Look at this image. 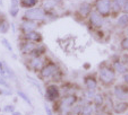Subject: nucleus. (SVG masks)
<instances>
[{
  "mask_svg": "<svg viewBox=\"0 0 128 115\" xmlns=\"http://www.w3.org/2000/svg\"><path fill=\"white\" fill-rule=\"evenodd\" d=\"M98 79L101 86H103L104 88H109L116 85L117 80V72L114 71V67L111 65L110 61L106 60L102 61L99 64L98 68Z\"/></svg>",
  "mask_w": 128,
  "mask_h": 115,
  "instance_id": "f257e3e1",
  "label": "nucleus"
},
{
  "mask_svg": "<svg viewBox=\"0 0 128 115\" xmlns=\"http://www.w3.org/2000/svg\"><path fill=\"white\" fill-rule=\"evenodd\" d=\"M61 69V65L58 62L51 59V58L46 57V61L44 63L43 68L41 69V71L38 73V78L42 81H46V80H51L52 77Z\"/></svg>",
  "mask_w": 128,
  "mask_h": 115,
  "instance_id": "f03ea898",
  "label": "nucleus"
},
{
  "mask_svg": "<svg viewBox=\"0 0 128 115\" xmlns=\"http://www.w3.org/2000/svg\"><path fill=\"white\" fill-rule=\"evenodd\" d=\"M22 19H28V20L40 22V23H44V24L49 22L46 11H44V9L41 6L24 10V12L22 15Z\"/></svg>",
  "mask_w": 128,
  "mask_h": 115,
  "instance_id": "7ed1b4c3",
  "label": "nucleus"
},
{
  "mask_svg": "<svg viewBox=\"0 0 128 115\" xmlns=\"http://www.w3.org/2000/svg\"><path fill=\"white\" fill-rule=\"evenodd\" d=\"M86 22H87V28L91 32H95L103 28L104 24H106V18L103 16H101L95 9H93V11L91 12V15H90L88 19Z\"/></svg>",
  "mask_w": 128,
  "mask_h": 115,
  "instance_id": "20e7f679",
  "label": "nucleus"
},
{
  "mask_svg": "<svg viewBox=\"0 0 128 115\" xmlns=\"http://www.w3.org/2000/svg\"><path fill=\"white\" fill-rule=\"evenodd\" d=\"M48 57V55H46ZM46 57H43V58H35V57H26L24 61V64L25 67L27 68V70H30L31 72L33 73L38 74L41 69L43 68L44 63L46 61Z\"/></svg>",
  "mask_w": 128,
  "mask_h": 115,
  "instance_id": "39448f33",
  "label": "nucleus"
},
{
  "mask_svg": "<svg viewBox=\"0 0 128 115\" xmlns=\"http://www.w3.org/2000/svg\"><path fill=\"white\" fill-rule=\"evenodd\" d=\"M111 5L112 0H94L93 7L104 18L111 17Z\"/></svg>",
  "mask_w": 128,
  "mask_h": 115,
  "instance_id": "423d86ee",
  "label": "nucleus"
},
{
  "mask_svg": "<svg viewBox=\"0 0 128 115\" xmlns=\"http://www.w3.org/2000/svg\"><path fill=\"white\" fill-rule=\"evenodd\" d=\"M44 23L34 22V20H28V19H22L18 26L20 34H25L32 31H39L41 27H43Z\"/></svg>",
  "mask_w": 128,
  "mask_h": 115,
  "instance_id": "0eeeda50",
  "label": "nucleus"
},
{
  "mask_svg": "<svg viewBox=\"0 0 128 115\" xmlns=\"http://www.w3.org/2000/svg\"><path fill=\"white\" fill-rule=\"evenodd\" d=\"M111 65L114 67V71L117 72V74H122L127 73L128 72V67L126 65V63L122 61V58H121V54H114L111 55V58L109 59Z\"/></svg>",
  "mask_w": 128,
  "mask_h": 115,
  "instance_id": "6e6552de",
  "label": "nucleus"
},
{
  "mask_svg": "<svg viewBox=\"0 0 128 115\" xmlns=\"http://www.w3.org/2000/svg\"><path fill=\"white\" fill-rule=\"evenodd\" d=\"M93 9H94V7H93L92 2H88V1L80 2L77 10H76V16H78V20H82V22L87 20Z\"/></svg>",
  "mask_w": 128,
  "mask_h": 115,
  "instance_id": "1a4fd4ad",
  "label": "nucleus"
},
{
  "mask_svg": "<svg viewBox=\"0 0 128 115\" xmlns=\"http://www.w3.org/2000/svg\"><path fill=\"white\" fill-rule=\"evenodd\" d=\"M44 96L46 98L48 99L49 102H52V103H56L58 99H60L61 97V93H60V88H59L58 85L53 84H49L48 86L46 87V93H44Z\"/></svg>",
  "mask_w": 128,
  "mask_h": 115,
  "instance_id": "9d476101",
  "label": "nucleus"
},
{
  "mask_svg": "<svg viewBox=\"0 0 128 115\" xmlns=\"http://www.w3.org/2000/svg\"><path fill=\"white\" fill-rule=\"evenodd\" d=\"M20 41H31L36 44H42L44 37L40 31H32L25 34H20Z\"/></svg>",
  "mask_w": 128,
  "mask_h": 115,
  "instance_id": "9b49d317",
  "label": "nucleus"
},
{
  "mask_svg": "<svg viewBox=\"0 0 128 115\" xmlns=\"http://www.w3.org/2000/svg\"><path fill=\"white\" fill-rule=\"evenodd\" d=\"M83 84L88 90H96L100 82L98 79V73H87L83 78Z\"/></svg>",
  "mask_w": 128,
  "mask_h": 115,
  "instance_id": "f8f14e48",
  "label": "nucleus"
},
{
  "mask_svg": "<svg viewBox=\"0 0 128 115\" xmlns=\"http://www.w3.org/2000/svg\"><path fill=\"white\" fill-rule=\"evenodd\" d=\"M38 46V44L31 41H20L18 43V48H20V52L22 53V55H24L25 58L30 57L32 54L35 48Z\"/></svg>",
  "mask_w": 128,
  "mask_h": 115,
  "instance_id": "ddd939ff",
  "label": "nucleus"
},
{
  "mask_svg": "<svg viewBox=\"0 0 128 115\" xmlns=\"http://www.w3.org/2000/svg\"><path fill=\"white\" fill-rule=\"evenodd\" d=\"M77 99H78V97L75 94H67V95H65L61 98L60 103H59L61 110H68V108L75 106L77 104Z\"/></svg>",
  "mask_w": 128,
  "mask_h": 115,
  "instance_id": "4468645a",
  "label": "nucleus"
},
{
  "mask_svg": "<svg viewBox=\"0 0 128 115\" xmlns=\"http://www.w3.org/2000/svg\"><path fill=\"white\" fill-rule=\"evenodd\" d=\"M114 96L118 101H127L128 93H127V85L125 84H116L114 86Z\"/></svg>",
  "mask_w": 128,
  "mask_h": 115,
  "instance_id": "2eb2a0df",
  "label": "nucleus"
},
{
  "mask_svg": "<svg viewBox=\"0 0 128 115\" xmlns=\"http://www.w3.org/2000/svg\"><path fill=\"white\" fill-rule=\"evenodd\" d=\"M20 0H10V6H9V16L12 18H16L20 15Z\"/></svg>",
  "mask_w": 128,
  "mask_h": 115,
  "instance_id": "dca6fc26",
  "label": "nucleus"
},
{
  "mask_svg": "<svg viewBox=\"0 0 128 115\" xmlns=\"http://www.w3.org/2000/svg\"><path fill=\"white\" fill-rule=\"evenodd\" d=\"M112 108L116 114H124L128 112V101H118L114 104Z\"/></svg>",
  "mask_w": 128,
  "mask_h": 115,
  "instance_id": "f3484780",
  "label": "nucleus"
},
{
  "mask_svg": "<svg viewBox=\"0 0 128 115\" xmlns=\"http://www.w3.org/2000/svg\"><path fill=\"white\" fill-rule=\"evenodd\" d=\"M48 54V46L42 44H38V46L35 48V50L32 52V54L30 57H35V58H43L46 57Z\"/></svg>",
  "mask_w": 128,
  "mask_h": 115,
  "instance_id": "a211bd4d",
  "label": "nucleus"
},
{
  "mask_svg": "<svg viewBox=\"0 0 128 115\" xmlns=\"http://www.w3.org/2000/svg\"><path fill=\"white\" fill-rule=\"evenodd\" d=\"M116 25H117V27H118L119 29L125 31V29L128 27V14L122 12L121 15H119V16L117 17Z\"/></svg>",
  "mask_w": 128,
  "mask_h": 115,
  "instance_id": "6ab92c4d",
  "label": "nucleus"
},
{
  "mask_svg": "<svg viewBox=\"0 0 128 115\" xmlns=\"http://www.w3.org/2000/svg\"><path fill=\"white\" fill-rule=\"evenodd\" d=\"M42 0H20V6L22 9L26 10L30 8L38 7L39 5H41Z\"/></svg>",
  "mask_w": 128,
  "mask_h": 115,
  "instance_id": "aec40b11",
  "label": "nucleus"
},
{
  "mask_svg": "<svg viewBox=\"0 0 128 115\" xmlns=\"http://www.w3.org/2000/svg\"><path fill=\"white\" fill-rule=\"evenodd\" d=\"M12 23L8 20V18H4L0 20V34H7L10 31Z\"/></svg>",
  "mask_w": 128,
  "mask_h": 115,
  "instance_id": "412c9836",
  "label": "nucleus"
},
{
  "mask_svg": "<svg viewBox=\"0 0 128 115\" xmlns=\"http://www.w3.org/2000/svg\"><path fill=\"white\" fill-rule=\"evenodd\" d=\"M4 65H5L6 78H8V79H12V80L16 79V78H17V77H16V73H15V71L12 69V67H10V65L8 64L7 62H5V61H4Z\"/></svg>",
  "mask_w": 128,
  "mask_h": 115,
  "instance_id": "4be33fe9",
  "label": "nucleus"
},
{
  "mask_svg": "<svg viewBox=\"0 0 128 115\" xmlns=\"http://www.w3.org/2000/svg\"><path fill=\"white\" fill-rule=\"evenodd\" d=\"M119 50L122 53L128 52V36H122L119 41Z\"/></svg>",
  "mask_w": 128,
  "mask_h": 115,
  "instance_id": "5701e85b",
  "label": "nucleus"
},
{
  "mask_svg": "<svg viewBox=\"0 0 128 115\" xmlns=\"http://www.w3.org/2000/svg\"><path fill=\"white\" fill-rule=\"evenodd\" d=\"M96 94H98L96 90H88V89H86V90L84 91V97L86 98L87 102H93V99H94Z\"/></svg>",
  "mask_w": 128,
  "mask_h": 115,
  "instance_id": "b1692460",
  "label": "nucleus"
},
{
  "mask_svg": "<svg viewBox=\"0 0 128 115\" xmlns=\"http://www.w3.org/2000/svg\"><path fill=\"white\" fill-rule=\"evenodd\" d=\"M103 103H104V97H103V95H102V94H100V93H98L96 95H95L94 99H93V104H94V105L98 107V106L103 105Z\"/></svg>",
  "mask_w": 128,
  "mask_h": 115,
  "instance_id": "393cba45",
  "label": "nucleus"
},
{
  "mask_svg": "<svg viewBox=\"0 0 128 115\" xmlns=\"http://www.w3.org/2000/svg\"><path fill=\"white\" fill-rule=\"evenodd\" d=\"M17 95L20 96V98H22L23 101L27 104V105L32 106V101H31V98L28 97V95H27V94H25L24 91H22V90H17Z\"/></svg>",
  "mask_w": 128,
  "mask_h": 115,
  "instance_id": "a878e982",
  "label": "nucleus"
},
{
  "mask_svg": "<svg viewBox=\"0 0 128 115\" xmlns=\"http://www.w3.org/2000/svg\"><path fill=\"white\" fill-rule=\"evenodd\" d=\"M27 80H28V82H31V84L33 85V86L40 91V94H41V95H43V91H42V87H41V85H40L39 82L36 81V80L34 79V78H32V77H27Z\"/></svg>",
  "mask_w": 128,
  "mask_h": 115,
  "instance_id": "bb28decb",
  "label": "nucleus"
},
{
  "mask_svg": "<svg viewBox=\"0 0 128 115\" xmlns=\"http://www.w3.org/2000/svg\"><path fill=\"white\" fill-rule=\"evenodd\" d=\"M1 44H2L4 45V48L5 49H7L8 51H9V52H14V49H12V43H10L9 41H8L7 38L6 37H2L1 38Z\"/></svg>",
  "mask_w": 128,
  "mask_h": 115,
  "instance_id": "cd10ccee",
  "label": "nucleus"
},
{
  "mask_svg": "<svg viewBox=\"0 0 128 115\" xmlns=\"http://www.w3.org/2000/svg\"><path fill=\"white\" fill-rule=\"evenodd\" d=\"M0 86L4 87V88H8V89H10V85H9V82H8V81H7V79H6L5 77H2V76H0Z\"/></svg>",
  "mask_w": 128,
  "mask_h": 115,
  "instance_id": "c85d7f7f",
  "label": "nucleus"
},
{
  "mask_svg": "<svg viewBox=\"0 0 128 115\" xmlns=\"http://www.w3.org/2000/svg\"><path fill=\"white\" fill-rule=\"evenodd\" d=\"M4 112L5 113H12L15 112V106L14 105H6L4 107Z\"/></svg>",
  "mask_w": 128,
  "mask_h": 115,
  "instance_id": "c756f323",
  "label": "nucleus"
},
{
  "mask_svg": "<svg viewBox=\"0 0 128 115\" xmlns=\"http://www.w3.org/2000/svg\"><path fill=\"white\" fill-rule=\"evenodd\" d=\"M0 76H2L6 78V71H5V65H4V61H0ZM7 79V78H6Z\"/></svg>",
  "mask_w": 128,
  "mask_h": 115,
  "instance_id": "7c9ffc66",
  "label": "nucleus"
},
{
  "mask_svg": "<svg viewBox=\"0 0 128 115\" xmlns=\"http://www.w3.org/2000/svg\"><path fill=\"white\" fill-rule=\"evenodd\" d=\"M44 107H46V115H53V113H52V110L50 108V106L48 105V104H44Z\"/></svg>",
  "mask_w": 128,
  "mask_h": 115,
  "instance_id": "2f4dec72",
  "label": "nucleus"
},
{
  "mask_svg": "<svg viewBox=\"0 0 128 115\" xmlns=\"http://www.w3.org/2000/svg\"><path fill=\"white\" fill-rule=\"evenodd\" d=\"M121 58H122V61L126 63V65L128 67V54L127 53H121Z\"/></svg>",
  "mask_w": 128,
  "mask_h": 115,
  "instance_id": "473e14b6",
  "label": "nucleus"
},
{
  "mask_svg": "<svg viewBox=\"0 0 128 115\" xmlns=\"http://www.w3.org/2000/svg\"><path fill=\"white\" fill-rule=\"evenodd\" d=\"M121 79H122V82H124V84L128 86V72L121 76Z\"/></svg>",
  "mask_w": 128,
  "mask_h": 115,
  "instance_id": "72a5a7b5",
  "label": "nucleus"
},
{
  "mask_svg": "<svg viewBox=\"0 0 128 115\" xmlns=\"http://www.w3.org/2000/svg\"><path fill=\"white\" fill-rule=\"evenodd\" d=\"M91 68H92V64H91L90 62H85L84 64H83V69L84 70H90Z\"/></svg>",
  "mask_w": 128,
  "mask_h": 115,
  "instance_id": "f704fd0d",
  "label": "nucleus"
},
{
  "mask_svg": "<svg viewBox=\"0 0 128 115\" xmlns=\"http://www.w3.org/2000/svg\"><path fill=\"white\" fill-rule=\"evenodd\" d=\"M116 1H117V3H118L121 8H124V6H125L126 2H127V0H116Z\"/></svg>",
  "mask_w": 128,
  "mask_h": 115,
  "instance_id": "c9c22d12",
  "label": "nucleus"
},
{
  "mask_svg": "<svg viewBox=\"0 0 128 115\" xmlns=\"http://www.w3.org/2000/svg\"><path fill=\"white\" fill-rule=\"evenodd\" d=\"M122 12L128 14V0H127V2H126V5L124 6V8H122Z\"/></svg>",
  "mask_w": 128,
  "mask_h": 115,
  "instance_id": "e433bc0d",
  "label": "nucleus"
},
{
  "mask_svg": "<svg viewBox=\"0 0 128 115\" xmlns=\"http://www.w3.org/2000/svg\"><path fill=\"white\" fill-rule=\"evenodd\" d=\"M52 1H54V2H56L58 6H60L61 3H64V1H65V0H52Z\"/></svg>",
  "mask_w": 128,
  "mask_h": 115,
  "instance_id": "4c0bfd02",
  "label": "nucleus"
},
{
  "mask_svg": "<svg viewBox=\"0 0 128 115\" xmlns=\"http://www.w3.org/2000/svg\"><path fill=\"white\" fill-rule=\"evenodd\" d=\"M4 18H7V16H6V15L4 14L1 10H0V20H1V19H4Z\"/></svg>",
  "mask_w": 128,
  "mask_h": 115,
  "instance_id": "58836bf2",
  "label": "nucleus"
},
{
  "mask_svg": "<svg viewBox=\"0 0 128 115\" xmlns=\"http://www.w3.org/2000/svg\"><path fill=\"white\" fill-rule=\"evenodd\" d=\"M62 115H77V114H75L74 112H67V113H65V114H62Z\"/></svg>",
  "mask_w": 128,
  "mask_h": 115,
  "instance_id": "ea45409f",
  "label": "nucleus"
},
{
  "mask_svg": "<svg viewBox=\"0 0 128 115\" xmlns=\"http://www.w3.org/2000/svg\"><path fill=\"white\" fill-rule=\"evenodd\" d=\"M124 36H128V27L124 31Z\"/></svg>",
  "mask_w": 128,
  "mask_h": 115,
  "instance_id": "a19ab883",
  "label": "nucleus"
},
{
  "mask_svg": "<svg viewBox=\"0 0 128 115\" xmlns=\"http://www.w3.org/2000/svg\"><path fill=\"white\" fill-rule=\"evenodd\" d=\"M12 115H20V112H16V111H15V112L12 113Z\"/></svg>",
  "mask_w": 128,
  "mask_h": 115,
  "instance_id": "79ce46f5",
  "label": "nucleus"
},
{
  "mask_svg": "<svg viewBox=\"0 0 128 115\" xmlns=\"http://www.w3.org/2000/svg\"><path fill=\"white\" fill-rule=\"evenodd\" d=\"M4 6V0H0V7H2Z\"/></svg>",
  "mask_w": 128,
  "mask_h": 115,
  "instance_id": "37998d69",
  "label": "nucleus"
},
{
  "mask_svg": "<svg viewBox=\"0 0 128 115\" xmlns=\"http://www.w3.org/2000/svg\"><path fill=\"white\" fill-rule=\"evenodd\" d=\"M127 93H128V86H127Z\"/></svg>",
  "mask_w": 128,
  "mask_h": 115,
  "instance_id": "c03bdc74",
  "label": "nucleus"
},
{
  "mask_svg": "<svg viewBox=\"0 0 128 115\" xmlns=\"http://www.w3.org/2000/svg\"><path fill=\"white\" fill-rule=\"evenodd\" d=\"M0 112H1V108H0Z\"/></svg>",
  "mask_w": 128,
  "mask_h": 115,
  "instance_id": "a18cd8bd",
  "label": "nucleus"
},
{
  "mask_svg": "<svg viewBox=\"0 0 128 115\" xmlns=\"http://www.w3.org/2000/svg\"><path fill=\"white\" fill-rule=\"evenodd\" d=\"M127 54H128V52H127Z\"/></svg>",
  "mask_w": 128,
  "mask_h": 115,
  "instance_id": "49530a36",
  "label": "nucleus"
}]
</instances>
